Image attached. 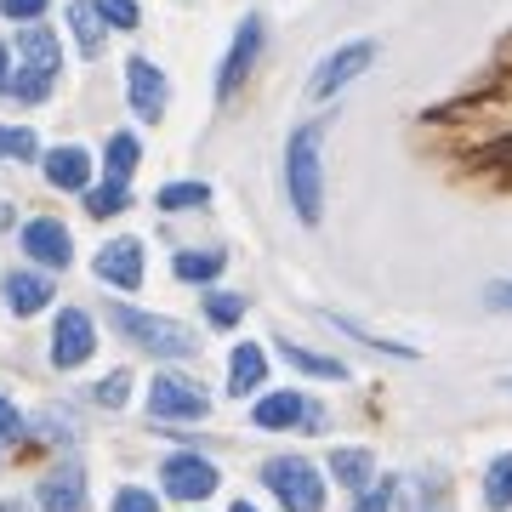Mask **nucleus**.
<instances>
[{"label":"nucleus","mask_w":512,"mask_h":512,"mask_svg":"<svg viewBox=\"0 0 512 512\" xmlns=\"http://www.w3.org/2000/svg\"><path fill=\"white\" fill-rule=\"evenodd\" d=\"M114 319V330L126 336V342H137V348H148L154 359H194V330H183V325H171V319H154V313H137V308H103Z\"/></svg>","instance_id":"1"},{"label":"nucleus","mask_w":512,"mask_h":512,"mask_svg":"<svg viewBox=\"0 0 512 512\" xmlns=\"http://www.w3.org/2000/svg\"><path fill=\"white\" fill-rule=\"evenodd\" d=\"M285 183H291V205L302 222H319L325 194H319V126H296L291 148H285Z\"/></svg>","instance_id":"2"},{"label":"nucleus","mask_w":512,"mask_h":512,"mask_svg":"<svg viewBox=\"0 0 512 512\" xmlns=\"http://www.w3.org/2000/svg\"><path fill=\"white\" fill-rule=\"evenodd\" d=\"M262 484L285 501V512H325V478L302 456H279L262 467Z\"/></svg>","instance_id":"3"},{"label":"nucleus","mask_w":512,"mask_h":512,"mask_svg":"<svg viewBox=\"0 0 512 512\" xmlns=\"http://www.w3.org/2000/svg\"><path fill=\"white\" fill-rule=\"evenodd\" d=\"M370 63H376V46H370V40H348V46H336V52H330L325 63L313 69L308 92H313V97H336L348 80H359Z\"/></svg>","instance_id":"4"},{"label":"nucleus","mask_w":512,"mask_h":512,"mask_svg":"<svg viewBox=\"0 0 512 512\" xmlns=\"http://www.w3.org/2000/svg\"><path fill=\"white\" fill-rule=\"evenodd\" d=\"M148 410L160 421H200L211 410L200 382H188V376H160V382L148 387Z\"/></svg>","instance_id":"5"},{"label":"nucleus","mask_w":512,"mask_h":512,"mask_svg":"<svg viewBox=\"0 0 512 512\" xmlns=\"http://www.w3.org/2000/svg\"><path fill=\"white\" fill-rule=\"evenodd\" d=\"M97 348V325H92V313H80V308H63L57 313V325H52V365L57 370H74V365H86Z\"/></svg>","instance_id":"6"},{"label":"nucleus","mask_w":512,"mask_h":512,"mask_svg":"<svg viewBox=\"0 0 512 512\" xmlns=\"http://www.w3.org/2000/svg\"><path fill=\"white\" fill-rule=\"evenodd\" d=\"M126 97H131V109H137L143 126H160L165 120V74L154 63H143V57L126 63Z\"/></svg>","instance_id":"7"},{"label":"nucleus","mask_w":512,"mask_h":512,"mask_svg":"<svg viewBox=\"0 0 512 512\" xmlns=\"http://www.w3.org/2000/svg\"><path fill=\"white\" fill-rule=\"evenodd\" d=\"M160 478H165V490L177 495V501H205V495H217V467L205 456H171L160 467Z\"/></svg>","instance_id":"8"},{"label":"nucleus","mask_w":512,"mask_h":512,"mask_svg":"<svg viewBox=\"0 0 512 512\" xmlns=\"http://www.w3.org/2000/svg\"><path fill=\"white\" fill-rule=\"evenodd\" d=\"M256 57H262V18H245L239 35H234V46H228V57H222V69H217V92L222 97L245 86V74L256 69Z\"/></svg>","instance_id":"9"},{"label":"nucleus","mask_w":512,"mask_h":512,"mask_svg":"<svg viewBox=\"0 0 512 512\" xmlns=\"http://www.w3.org/2000/svg\"><path fill=\"white\" fill-rule=\"evenodd\" d=\"M92 274L103 279V285H120V291H137V285H143V245H137V239H109V245L97 251Z\"/></svg>","instance_id":"10"},{"label":"nucleus","mask_w":512,"mask_h":512,"mask_svg":"<svg viewBox=\"0 0 512 512\" xmlns=\"http://www.w3.org/2000/svg\"><path fill=\"white\" fill-rule=\"evenodd\" d=\"M40 507L46 512H86L92 507V495H86V473H80V461H63L57 473L40 478Z\"/></svg>","instance_id":"11"},{"label":"nucleus","mask_w":512,"mask_h":512,"mask_svg":"<svg viewBox=\"0 0 512 512\" xmlns=\"http://www.w3.org/2000/svg\"><path fill=\"white\" fill-rule=\"evenodd\" d=\"M23 251L35 256V262H46V268H69L74 262V245H69V228L57 217H40L23 228Z\"/></svg>","instance_id":"12"},{"label":"nucleus","mask_w":512,"mask_h":512,"mask_svg":"<svg viewBox=\"0 0 512 512\" xmlns=\"http://www.w3.org/2000/svg\"><path fill=\"white\" fill-rule=\"evenodd\" d=\"M251 416H256V427H319V421H325L302 393H268Z\"/></svg>","instance_id":"13"},{"label":"nucleus","mask_w":512,"mask_h":512,"mask_svg":"<svg viewBox=\"0 0 512 512\" xmlns=\"http://www.w3.org/2000/svg\"><path fill=\"white\" fill-rule=\"evenodd\" d=\"M52 274H6V302H12V313H40L46 302H52Z\"/></svg>","instance_id":"14"},{"label":"nucleus","mask_w":512,"mask_h":512,"mask_svg":"<svg viewBox=\"0 0 512 512\" xmlns=\"http://www.w3.org/2000/svg\"><path fill=\"white\" fill-rule=\"evenodd\" d=\"M46 177H52L57 188H86L92 154H86V148H52V154H46Z\"/></svg>","instance_id":"15"},{"label":"nucleus","mask_w":512,"mask_h":512,"mask_svg":"<svg viewBox=\"0 0 512 512\" xmlns=\"http://www.w3.org/2000/svg\"><path fill=\"white\" fill-rule=\"evenodd\" d=\"M262 370H268L262 348H256V342H239L234 359H228V393H251V387L262 382Z\"/></svg>","instance_id":"16"},{"label":"nucleus","mask_w":512,"mask_h":512,"mask_svg":"<svg viewBox=\"0 0 512 512\" xmlns=\"http://www.w3.org/2000/svg\"><path fill=\"white\" fill-rule=\"evenodd\" d=\"M18 46H23V57H29V69H35V74H57V35H52V29L29 23V29L18 35Z\"/></svg>","instance_id":"17"},{"label":"nucleus","mask_w":512,"mask_h":512,"mask_svg":"<svg viewBox=\"0 0 512 512\" xmlns=\"http://www.w3.org/2000/svg\"><path fill=\"white\" fill-rule=\"evenodd\" d=\"M330 473L342 478V484H348V490H370V473H376V461H370V450H336V456H330Z\"/></svg>","instance_id":"18"},{"label":"nucleus","mask_w":512,"mask_h":512,"mask_svg":"<svg viewBox=\"0 0 512 512\" xmlns=\"http://www.w3.org/2000/svg\"><path fill=\"white\" fill-rule=\"evenodd\" d=\"M279 353H285V359H291L296 370H308V376H325V382H342V376H348V365H342V359L308 353V348H296V342H279Z\"/></svg>","instance_id":"19"},{"label":"nucleus","mask_w":512,"mask_h":512,"mask_svg":"<svg viewBox=\"0 0 512 512\" xmlns=\"http://www.w3.org/2000/svg\"><path fill=\"white\" fill-rule=\"evenodd\" d=\"M177 279H188V285H205V279H217L222 268V251H177Z\"/></svg>","instance_id":"20"},{"label":"nucleus","mask_w":512,"mask_h":512,"mask_svg":"<svg viewBox=\"0 0 512 512\" xmlns=\"http://www.w3.org/2000/svg\"><path fill=\"white\" fill-rule=\"evenodd\" d=\"M69 23H74V35H80V52H86V57L103 52V18H97V12L86 6V0H80V6L69 12Z\"/></svg>","instance_id":"21"},{"label":"nucleus","mask_w":512,"mask_h":512,"mask_svg":"<svg viewBox=\"0 0 512 512\" xmlns=\"http://www.w3.org/2000/svg\"><path fill=\"white\" fill-rule=\"evenodd\" d=\"M484 501H490L495 512L512 507V456L490 461V473H484Z\"/></svg>","instance_id":"22"},{"label":"nucleus","mask_w":512,"mask_h":512,"mask_svg":"<svg viewBox=\"0 0 512 512\" xmlns=\"http://www.w3.org/2000/svg\"><path fill=\"white\" fill-rule=\"evenodd\" d=\"M131 165H137V137H109V183L126 188Z\"/></svg>","instance_id":"23"},{"label":"nucleus","mask_w":512,"mask_h":512,"mask_svg":"<svg viewBox=\"0 0 512 512\" xmlns=\"http://www.w3.org/2000/svg\"><path fill=\"white\" fill-rule=\"evenodd\" d=\"M35 131L29 126H0V160H35Z\"/></svg>","instance_id":"24"},{"label":"nucleus","mask_w":512,"mask_h":512,"mask_svg":"<svg viewBox=\"0 0 512 512\" xmlns=\"http://www.w3.org/2000/svg\"><path fill=\"white\" fill-rule=\"evenodd\" d=\"M393 495H399V478H376L370 490H359L353 512H387V507H393Z\"/></svg>","instance_id":"25"},{"label":"nucleus","mask_w":512,"mask_h":512,"mask_svg":"<svg viewBox=\"0 0 512 512\" xmlns=\"http://www.w3.org/2000/svg\"><path fill=\"white\" fill-rule=\"evenodd\" d=\"M92 12L103 23H114V29H137V18H143V12H137V0H92Z\"/></svg>","instance_id":"26"},{"label":"nucleus","mask_w":512,"mask_h":512,"mask_svg":"<svg viewBox=\"0 0 512 512\" xmlns=\"http://www.w3.org/2000/svg\"><path fill=\"white\" fill-rule=\"evenodd\" d=\"M205 200H211V188H205V183H171V188H160L165 211H177V205H205Z\"/></svg>","instance_id":"27"},{"label":"nucleus","mask_w":512,"mask_h":512,"mask_svg":"<svg viewBox=\"0 0 512 512\" xmlns=\"http://www.w3.org/2000/svg\"><path fill=\"white\" fill-rule=\"evenodd\" d=\"M46 80H52V74H35V69H23L18 80H12V86H6V92L18 97V103H40V97L52 92V86H46Z\"/></svg>","instance_id":"28"},{"label":"nucleus","mask_w":512,"mask_h":512,"mask_svg":"<svg viewBox=\"0 0 512 512\" xmlns=\"http://www.w3.org/2000/svg\"><path fill=\"white\" fill-rule=\"evenodd\" d=\"M120 205H126V188H114V183H103L97 194H86V211H92V217H114Z\"/></svg>","instance_id":"29"},{"label":"nucleus","mask_w":512,"mask_h":512,"mask_svg":"<svg viewBox=\"0 0 512 512\" xmlns=\"http://www.w3.org/2000/svg\"><path fill=\"white\" fill-rule=\"evenodd\" d=\"M126 393H131V376H126V370H114L109 382H97V387H92V399H97V404H109V410H114V404H126Z\"/></svg>","instance_id":"30"},{"label":"nucleus","mask_w":512,"mask_h":512,"mask_svg":"<svg viewBox=\"0 0 512 512\" xmlns=\"http://www.w3.org/2000/svg\"><path fill=\"white\" fill-rule=\"evenodd\" d=\"M239 313H245L239 296H211V302H205V319H211V325H239Z\"/></svg>","instance_id":"31"},{"label":"nucleus","mask_w":512,"mask_h":512,"mask_svg":"<svg viewBox=\"0 0 512 512\" xmlns=\"http://www.w3.org/2000/svg\"><path fill=\"white\" fill-rule=\"evenodd\" d=\"M40 12H46V0H0V18L29 23V18H40Z\"/></svg>","instance_id":"32"},{"label":"nucleus","mask_w":512,"mask_h":512,"mask_svg":"<svg viewBox=\"0 0 512 512\" xmlns=\"http://www.w3.org/2000/svg\"><path fill=\"white\" fill-rule=\"evenodd\" d=\"M18 433H23V416H18V404H6V399H0V450H6V444L18 439Z\"/></svg>","instance_id":"33"},{"label":"nucleus","mask_w":512,"mask_h":512,"mask_svg":"<svg viewBox=\"0 0 512 512\" xmlns=\"http://www.w3.org/2000/svg\"><path fill=\"white\" fill-rule=\"evenodd\" d=\"M114 512H154V495L148 490H120L114 495Z\"/></svg>","instance_id":"34"},{"label":"nucleus","mask_w":512,"mask_h":512,"mask_svg":"<svg viewBox=\"0 0 512 512\" xmlns=\"http://www.w3.org/2000/svg\"><path fill=\"white\" fill-rule=\"evenodd\" d=\"M495 302V308H512V285H490V291H484Z\"/></svg>","instance_id":"35"},{"label":"nucleus","mask_w":512,"mask_h":512,"mask_svg":"<svg viewBox=\"0 0 512 512\" xmlns=\"http://www.w3.org/2000/svg\"><path fill=\"white\" fill-rule=\"evenodd\" d=\"M0 86H12V74H6V46H0Z\"/></svg>","instance_id":"36"},{"label":"nucleus","mask_w":512,"mask_h":512,"mask_svg":"<svg viewBox=\"0 0 512 512\" xmlns=\"http://www.w3.org/2000/svg\"><path fill=\"white\" fill-rule=\"evenodd\" d=\"M0 512H23V507H18V501H0Z\"/></svg>","instance_id":"37"},{"label":"nucleus","mask_w":512,"mask_h":512,"mask_svg":"<svg viewBox=\"0 0 512 512\" xmlns=\"http://www.w3.org/2000/svg\"><path fill=\"white\" fill-rule=\"evenodd\" d=\"M234 512H256V507H245V501H234Z\"/></svg>","instance_id":"38"}]
</instances>
